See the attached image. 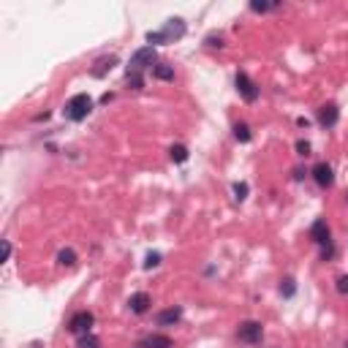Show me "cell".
<instances>
[{
  "instance_id": "cell-16",
  "label": "cell",
  "mask_w": 348,
  "mask_h": 348,
  "mask_svg": "<svg viewBox=\"0 0 348 348\" xmlns=\"http://www.w3.org/2000/svg\"><path fill=\"white\" fill-rule=\"evenodd\" d=\"M76 348H101V340L96 337V335H79V340H76Z\"/></svg>"
},
{
  "instance_id": "cell-23",
  "label": "cell",
  "mask_w": 348,
  "mask_h": 348,
  "mask_svg": "<svg viewBox=\"0 0 348 348\" xmlns=\"http://www.w3.org/2000/svg\"><path fill=\"white\" fill-rule=\"evenodd\" d=\"M125 79H128V87H130V90H142V87H144L142 74H128Z\"/></svg>"
},
{
  "instance_id": "cell-21",
  "label": "cell",
  "mask_w": 348,
  "mask_h": 348,
  "mask_svg": "<svg viewBox=\"0 0 348 348\" xmlns=\"http://www.w3.org/2000/svg\"><path fill=\"white\" fill-rule=\"evenodd\" d=\"M248 191H250L248 183H234V199H237V201H245V199H248Z\"/></svg>"
},
{
  "instance_id": "cell-1",
  "label": "cell",
  "mask_w": 348,
  "mask_h": 348,
  "mask_svg": "<svg viewBox=\"0 0 348 348\" xmlns=\"http://www.w3.org/2000/svg\"><path fill=\"white\" fill-rule=\"evenodd\" d=\"M90 112H93V98L87 96V93H76L74 98H68V104L63 109V114L71 122H82Z\"/></svg>"
},
{
  "instance_id": "cell-22",
  "label": "cell",
  "mask_w": 348,
  "mask_h": 348,
  "mask_svg": "<svg viewBox=\"0 0 348 348\" xmlns=\"http://www.w3.org/2000/svg\"><path fill=\"white\" fill-rule=\"evenodd\" d=\"M158 264H161V253L158 250L147 253V258H144V270H152V267H158Z\"/></svg>"
},
{
  "instance_id": "cell-18",
  "label": "cell",
  "mask_w": 348,
  "mask_h": 348,
  "mask_svg": "<svg viewBox=\"0 0 348 348\" xmlns=\"http://www.w3.org/2000/svg\"><path fill=\"white\" fill-rule=\"evenodd\" d=\"M234 136H237L239 142H250V128L245 125V122H237V125H234Z\"/></svg>"
},
{
  "instance_id": "cell-10",
  "label": "cell",
  "mask_w": 348,
  "mask_h": 348,
  "mask_svg": "<svg viewBox=\"0 0 348 348\" xmlns=\"http://www.w3.org/2000/svg\"><path fill=\"white\" fill-rule=\"evenodd\" d=\"M183 318V308H166L161 313H155V324L158 326H174Z\"/></svg>"
},
{
  "instance_id": "cell-24",
  "label": "cell",
  "mask_w": 348,
  "mask_h": 348,
  "mask_svg": "<svg viewBox=\"0 0 348 348\" xmlns=\"http://www.w3.org/2000/svg\"><path fill=\"white\" fill-rule=\"evenodd\" d=\"M332 256H335V248H332V242L321 245V258L326 261V258H332Z\"/></svg>"
},
{
  "instance_id": "cell-11",
  "label": "cell",
  "mask_w": 348,
  "mask_h": 348,
  "mask_svg": "<svg viewBox=\"0 0 348 348\" xmlns=\"http://www.w3.org/2000/svg\"><path fill=\"white\" fill-rule=\"evenodd\" d=\"M340 117V109L335 104H324L321 109H318V122H321L324 128H332Z\"/></svg>"
},
{
  "instance_id": "cell-4",
  "label": "cell",
  "mask_w": 348,
  "mask_h": 348,
  "mask_svg": "<svg viewBox=\"0 0 348 348\" xmlns=\"http://www.w3.org/2000/svg\"><path fill=\"white\" fill-rule=\"evenodd\" d=\"M234 84H237V93L242 96V101H248V104L258 101V84L253 82V79H250L248 74H245V71H237Z\"/></svg>"
},
{
  "instance_id": "cell-29",
  "label": "cell",
  "mask_w": 348,
  "mask_h": 348,
  "mask_svg": "<svg viewBox=\"0 0 348 348\" xmlns=\"http://www.w3.org/2000/svg\"><path fill=\"white\" fill-rule=\"evenodd\" d=\"M345 348H348V343H345Z\"/></svg>"
},
{
  "instance_id": "cell-15",
  "label": "cell",
  "mask_w": 348,
  "mask_h": 348,
  "mask_svg": "<svg viewBox=\"0 0 348 348\" xmlns=\"http://www.w3.org/2000/svg\"><path fill=\"white\" fill-rule=\"evenodd\" d=\"M169 158H171L174 163H185L188 161V147H185V144H171Z\"/></svg>"
},
{
  "instance_id": "cell-20",
  "label": "cell",
  "mask_w": 348,
  "mask_h": 348,
  "mask_svg": "<svg viewBox=\"0 0 348 348\" xmlns=\"http://www.w3.org/2000/svg\"><path fill=\"white\" fill-rule=\"evenodd\" d=\"M294 291H296V283H294V278H286L280 283V294L283 296H294Z\"/></svg>"
},
{
  "instance_id": "cell-12",
  "label": "cell",
  "mask_w": 348,
  "mask_h": 348,
  "mask_svg": "<svg viewBox=\"0 0 348 348\" xmlns=\"http://www.w3.org/2000/svg\"><path fill=\"white\" fill-rule=\"evenodd\" d=\"M114 65H117V57H112V55H109V57H101V60H96V65L90 68V74L96 76V79H101V76H106L109 71L114 68Z\"/></svg>"
},
{
  "instance_id": "cell-2",
  "label": "cell",
  "mask_w": 348,
  "mask_h": 348,
  "mask_svg": "<svg viewBox=\"0 0 348 348\" xmlns=\"http://www.w3.org/2000/svg\"><path fill=\"white\" fill-rule=\"evenodd\" d=\"M155 65V47H142L130 55V63H128V74H142L144 68Z\"/></svg>"
},
{
  "instance_id": "cell-6",
  "label": "cell",
  "mask_w": 348,
  "mask_h": 348,
  "mask_svg": "<svg viewBox=\"0 0 348 348\" xmlns=\"http://www.w3.org/2000/svg\"><path fill=\"white\" fill-rule=\"evenodd\" d=\"M185 30H188V27H185V22L174 17V19H169V22L163 25L161 35H163V41H166V44H171V41H180V38H183Z\"/></svg>"
},
{
  "instance_id": "cell-28",
  "label": "cell",
  "mask_w": 348,
  "mask_h": 348,
  "mask_svg": "<svg viewBox=\"0 0 348 348\" xmlns=\"http://www.w3.org/2000/svg\"><path fill=\"white\" fill-rule=\"evenodd\" d=\"M207 44H209V47H223V38H221V35H218V38H215V35H209Z\"/></svg>"
},
{
  "instance_id": "cell-14",
  "label": "cell",
  "mask_w": 348,
  "mask_h": 348,
  "mask_svg": "<svg viewBox=\"0 0 348 348\" xmlns=\"http://www.w3.org/2000/svg\"><path fill=\"white\" fill-rule=\"evenodd\" d=\"M152 76L161 79V82H171V79H174V65H169V63H155V65H152Z\"/></svg>"
},
{
  "instance_id": "cell-5",
  "label": "cell",
  "mask_w": 348,
  "mask_h": 348,
  "mask_svg": "<svg viewBox=\"0 0 348 348\" xmlns=\"http://www.w3.org/2000/svg\"><path fill=\"white\" fill-rule=\"evenodd\" d=\"M93 324H96V316H93L90 310H79V313H74L68 318V332L71 335H87Z\"/></svg>"
},
{
  "instance_id": "cell-17",
  "label": "cell",
  "mask_w": 348,
  "mask_h": 348,
  "mask_svg": "<svg viewBox=\"0 0 348 348\" xmlns=\"http://www.w3.org/2000/svg\"><path fill=\"white\" fill-rule=\"evenodd\" d=\"M57 261H60L63 267H74L76 264V253L71 250V248H63L60 253H57Z\"/></svg>"
},
{
  "instance_id": "cell-26",
  "label": "cell",
  "mask_w": 348,
  "mask_h": 348,
  "mask_svg": "<svg viewBox=\"0 0 348 348\" xmlns=\"http://www.w3.org/2000/svg\"><path fill=\"white\" fill-rule=\"evenodd\" d=\"M296 152H299V155H310V144L304 142V139H299V142H296Z\"/></svg>"
},
{
  "instance_id": "cell-3",
  "label": "cell",
  "mask_w": 348,
  "mask_h": 348,
  "mask_svg": "<svg viewBox=\"0 0 348 348\" xmlns=\"http://www.w3.org/2000/svg\"><path fill=\"white\" fill-rule=\"evenodd\" d=\"M237 337L248 345H256L264 337V326H261V321H242L237 326Z\"/></svg>"
},
{
  "instance_id": "cell-8",
  "label": "cell",
  "mask_w": 348,
  "mask_h": 348,
  "mask_svg": "<svg viewBox=\"0 0 348 348\" xmlns=\"http://www.w3.org/2000/svg\"><path fill=\"white\" fill-rule=\"evenodd\" d=\"M329 237H332V234H329V226H326L324 218L313 221V226H310V239H313L316 245H326V242H332Z\"/></svg>"
},
{
  "instance_id": "cell-25",
  "label": "cell",
  "mask_w": 348,
  "mask_h": 348,
  "mask_svg": "<svg viewBox=\"0 0 348 348\" xmlns=\"http://www.w3.org/2000/svg\"><path fill=\"white\" fill-rule=\"evenodd\" d=\"M337 291L340 294H348V275H340V278H337Z\"/></svg>"
},
{
  "instance_id": "cell-13",
  "label": "cell",
  "mask_w": 348,
  "mask_h": 348,
  "mask_svg": "<svg viewBox=\"0 0 348 348\" xmlns=\"http://www.w3.org/2000/svg\"><path fill=\"white\" fill-rule=\"evenodd\" d=\"M139 348H171V337L169 335H147Z\"/></svg>"
},
{
  "instance_id": "cell-9",
  "label": "cell",
  "mask_w": 348,
  "mask_h": 348,
  "mask_svg": "<svg viewBox=\"0 0 348 348\" xmlns=\"http://www.w3.org/2000/svg\"><path fill=\"white\" fill-rule=\"evenodd\" d=\"M150 294H144V291H136V294H130V299H128V308H130V313H136V316H142V313H147L150 310Z\"/></svg>"
},
{
  "instance_id": "cell-19",
  "label": "cell",
  "mask_w": 348,
  "mask_h": 348,
  "mask_svg": "<svg viewBox=\"0 0 348 348\" xmlns=\"http://www.w3.org/2000/svg\"><path fill=\"white\" fill-rule=\"evenodd\" d=\"M270 9H278V3H264V0H253L250 3V11H256V14H264Z\"/></svg>"
},
{
  "instance_id": "cell-7",
  "label": "cell",
  "mask_w": 348,
  "mask_h": 348,
  "mask_svg": "<svg viewBox=\"0 0 348 348\" xmlns=\"http://www.w3.org/2000/svg\"><path fill=\"white\" fill-rule=\"evenodd\" d=\"M310 174H313V180H316V185H318V188H332V183H335L332 166H329V163H324V161H321V163H316Z\"/></svg>"
},
{
  "instance_id": "cell-27",
  "label": "cell",
  "mask_w": 348,
  "mask_h": 348,
  "mask_svg": "<svg viewBox=\"0 0 348 348\" xmlns=\"http://www.w3.org/2000/svg\"><path fill=\"white\" fill-rule=\"evenodd\" d=\"M9 258H11V242L6 239L3 242V261H9Z\"/></svg>"
}]
</instances>
